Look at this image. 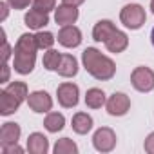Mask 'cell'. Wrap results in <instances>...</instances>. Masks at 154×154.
I'll list each match as a JSON object with an SVG mask.
<instances>
[{"label":"cell","instance_id":"cell-1","mask_svg":"<svg viewBox=\"0 0 154 154\" xmlns=\"http://www.w3.org/2000/svg\"><path fill=\"white\" fill-rule=\"evenodd\" d=\"M82 65L94 80L107 82L116 74V63L96 47H87L82 53Z\"/></svg>","mask_w":154,"mask_h":154},{"label":"cell","instance_id":"cell-2","mask_svg":"<svg viewBox=\"0 0 154 154\" xmlns=\"http://www.w3.org/2000/svg\"><path fill=\"white\" fill-rule=\"evenodd\" d=\"M36 51H38V45H36L35 35H31V33L20 35V38L15 44L13 69L22 76L31 74L35 69V63H36Z\"/></svg>","mask_w":154,"mask_h":154},{"label":"cell","instance_id":"cell-3","mask_svg":"<svg viewBox=\"0 0 154 154\" xmlns=\"http://www.w3.org/2000/svg\"><path fill=\"white\" fill-rule=\"evenodd\" d=\"M120 22L131 29V31H138L145 26L147 22V13L143 9V6L140 4H127L120 9Z\"/></svg>","mask_w":154,"mask_h":154},{"label":"cell","instance_id":"cell-4","mask_svg":"<svg viewBox=\"0 0 154 154\" xmlns=\"http://www.w3.org/2000/svg\"><path fill=\"white\" fill-rule=\"evenodd\" d=\"M131 85L138 93L154 91V71L147 65H138L131 72Z\"/></svg>","mask_w":154,"mask_h":154},{"label":"cell","instance_id":"cell-5","mask_svg":"<svg viewBox=\"0 0 154 154\" xmlns=\"http://www.w3.org/2000/svg\"><path fill=\"white\" fill-rule=\"evenodd\" d=\"M116 143H118V138L111 127H100L93 134V147H94V150H98L102 154L112 152L116 149Z\"/></svg>","mask_w":154,"mask_h":154},{"label":"cell","instance_id":"cell-6","mask_svg":"<svg viewBox=\"0 0 154 154\" xmlns=\"http://www.w3.org/2000/svg\"><path fill=\"white\" fill-rule=\"evenodd\" d=\"M56 98L63 109H72L80 102V87L72 82H63L56 87Z\"/></svg>","mask_w":154,"mask_h":154},{"label":"cell","instance_id":"cell-7","mask_svg":"<svg viewBox=\"0 0 154 154\" xmlns=\"http://www.w3.org/2000/svg\"><path fill=\"white\" fill-rule=\"evenodd\" d=\"M105 111L111 114V116H125L129 111H131V98L125 94V93H112L109 98H107V103H105Z\"/></svg>","mask_w":154,"mask_h":154},{"label":"cell","instance_id":"cell-8","mask_svg":"<svg viewBox=\"0 0 154 154\" xmlns=\"http://www.w3.org/2000/svg\"><path fill=\"white\" fill-rule=\"evenodd\" d=\"M27 105L33 112L47 114L49 111H53V98L47 91H33L27 96Z\"/></svg>","mask_w":154,"mask_h":154},{"label":"cell","instance_id":"cell-9","mask_svg":"<svg viewBox=\"0 0 154 154\" xmlns=\"http://www.w3.org/2000/svg\"><path fill=\"white\" fill-rule=\"evenodd\" d=\"M58 44L62 47H67V49H74V47H78L82 44V31L80 27H76L74 24L71 26H62L60 31H58V36H56Z\"/></svg>","mask_w":154,"mask_h":154},{"label":"cell","instance_id":"cell-10","mask_svg":"<svg viewBox=\"0 0 154 154\" xmlns=\"http://www.w3.org/2000/svg\"><path fill=\"white\" fill-rule=\"evenodd\" d=\"M22 136V127L17 122H4L0 127V147L18 143Z\"/></svg>","mask_w":154,"mask_h":154},{"label":"cell","instance_id":"cell-11","mask_svg":"<svg viewBox=\"0 0 154 154\" xmlns=\"http://www.w3.org/2000/svg\"><path fill=\"white\" fill-rule=\"evenodd\" d=\"M80 17V11L76 6H69V4H60L56 9H54V22L58 26H71V24H76Z\"/></svg>","mask_w":154,"mask_h":154},{"label":"cell","instance_id":"cell-12","mask_svg":"<svg viewBox=\"0 0 154 154\" xmlns=\"http://www.w3.org/2000/svg\"><path fill=\"white\" fill-rule=\"evenodd\" d=\"M26 149L29 154H47L49 152V140L44 132H31L27 136Z\"/></svg>","mask_w":154,"mask_h":154},{"label":"cell","instance_id":"cell-13","mask_svg":"<svg viewBox=\"0 0 154 154\" xmlns=\"http://www.w3.org/2000/svg\"><path fill=\"white\" fill-rule=\"evenodd\" d=\"M71 127H72V131H74L76 134L84 136V134H87V132L93 131L94 120H93L91 114H87V112H84V111H78V112L71 118Z\"/></svg>","mask_w":154,"mask_h":154},{"label":"cell","instance_id":"cell-14","mask_svg":"<svg viewBox=\"0 0 154 154\" xmlns=\"http://www.w3.org/2000/svg\"><path fill=\"white\" fill-rule=\"evenodd\" d=\"M24 24L33 31H40L49 24V13H44V11H38L35 8H31L24 15Z\"/></svg>","mask_w":154,"mask_h":154},{"label":"cell","instance_id":"cell-15","mask_svg":"<svg viewBox=\"0 0 154 154\" xmlns=\"http://www.w3.org/2000/svg\"><path fill=\"white\" fill-rule=\"evenodd\" d=\"M116 24L112 20H98L93 27V40L94 42H102L105 44L114 33H116Z\"/></svg>","mask_w":154,"mask_h":154},{"label":"cell","instance_id":"cell-16","mask_svg":"<svg viewBox=\"0 0 154 154\" xmlns=\"http://www.w3.org/2000/svg\"><path fill=\"white\" fill-rule=\"evenodd\" d=\"M78 69H80V65H78L76 56L71 54V53H65V54H62V60H60V65H58L56 72L62 78H72V76L78 74Z\"/></svg>","mask_w":154,"mask_h":154},{"label":"cell","instance_id":"cell-17","mask_svg":"<svg viewBox=\"0 0 154 154\" xmlns=\"http://www.w3.org/2000/svg\"><path fill=\"white\" fill-rule=\"evenodd\" d=\"M20 105H22V102L17 96H13L9 91H6V89L0 91V114H2V116L15 114L20 109Z\"/></svg>","mask_w":154,"mask_h":154},{"label":"cell","instance_id":"cell-18","mask_svg":"<svg viewBox=\"0 0 154 154\" xmlns=\"http://www.w3.org/2000/svg\"><path fill=\"white\" fill-rule=\"evenodd\" d=\"M127 47H129V35L125 31H120V29H116V33L105 42V49L109 53H114V54L123 53Z\"/></svg>","mask_w":154,"mask_h":154},{"label":"cell","instance_id":"cell-19","mask_svg":"<svg viewBox=\"0 0 154 154\" xmlns=\"http://www.w3.org/2000/svg\"><path fill=\"white\" fill-rule=\"evenodd\" d=\"M84 100H85V105L89 109H102L107 103V94L100 87H91V89H87Z\"/></svg>","mask_w":154,"mask_h":154},{"label":"cell","instance_id":"cell-20","mask_svg":"<svg viewBox=\"0 0 154 154\" xmlns=\"http://www.w3.org/2000/svg\"><path fill=\"white\" fill-rule=\"evenodd\" d=\"M44 127L47 132L51 134H56L60 132L63 127H65V116L62 112H56V111H49L44 118Z\"/></svg>","mask_w":154,"mask_h":154},{"label":"cell","instance_id":"cell-21","mask_svg":"<svg viewBox=\"0 0 154 154\" xmlns=\"http://www.w3.org/2000/svg\"><path fill=\"white\" fill-rule=\"evenodd\" d=\"M78 150L80 149H78V145H76V141L71 140V138H67V136L56 140V143L53 147L54 154H78Z\"/></svg>","mask_w":154,"mask_h":154},{"label":"cell","instance_id":"cell-22","mask_svg":"<svg viewBox=\"0 0 154 154\" xmlns=\"http://www.w3.org/2000/svg\"><path fill=\"white\" fill-rule=\"evenodd\" d=\"M60 60H62V53L56 51V49H47L44 53V58H42V63L47 71H56L58 65H60Z\"/></svg>","mask_w":154,"mask_h":154},{"label":"cell","instance_id":"cell-23","mask_svg":"<svg viewBox=\"0 0 154 154\" xmlns=\"http://www.w3.org/2000/svg\"><path fill=\"white\" fill-rule=\"evenodd\" d=\"M35 40H36L38 49H44V51L51 49V47L54 45V42H56L54 35H53L51 31H44V29H40V31L35 33Z\"/></svg>","mask_w":154,"mask_h":154},{"label":"cell","instance_id":"cell-24","mask_svg":"<svg viewBox=\"0 0 154 154\" xmlns=\"http://www.w3.org/2000/svg\"><path fill=\"white\" fill-rule=\"evenodd\" d=\"M35 9L38 11H44V13H51L56 9V0H33L31 4Z\"/></svg>","mask_w":154,"mask_h":154},{"label":"cell","instance_id":"cell-25","mask_svg":"<svg viewBox=\"0 0 154 154\" xmlns=\"http://www.w3.org/2000/svg\"><path fill=\"white\" fill-rule=\"evenodd\" d=\"M13 54H15V49L9 45V42L6 38V31L2 29V60H4V63H8Z\"/></svg>","mask_w":154,"mask_h":154},{"label":"cell","instance_id":"cell-26","mask_svg":"<svg viewBox=\"0 0 154 154\" xmlns=\"http://www.w3.org/2000/svg\"><path fill=\"white\" fill-rule=\"evenodd\" d=\"M6 2L11 6V9H15V11H20V9H26V8H29V4H33V0H6Z\"/></svg>","mask_w":154,"mask_h":154},{"label":"cell","instance_id":"cell-27","mask_svg":"<svg viewBox=\"0 0 154 154\" xmlns=\"http://www.w3.org/2000/svg\"><path fill=\"white\" fill-rule=\"evenodd\" d=\"M0 150H2L4 154H24L27 149L20 147L18 143H13V145H6V147H0Z\"/></svg>","mask_w":154,"mask_h":154},{"label":"cell","instance_id":"cell-28","mask_svg":"<svg viewBox=\"0 0 154 154\" xmlns=\"http://www.w3.org/2000/svg\"><path fill=\"white\" fill-rule=\"evenodd\" d=\"M143 149H145L147 154H154V131L145 138V141H143Z\"/></svg>","mask_w":154,"mask_h":154},{"label":"cell","instance_id":"cell-29","mask_svg":"<svg viewBox=\"0 0 154 154\" xmlns=\"http://www.w3.org/2000/svg\"><path fill=\"white\" fill-rule=\"evenodd\" d=\"M0 9H2V17H0V22H6V20H8V15H9L11 6L4 0V2H0Z\"/></svg>","mask_w":154,"mask_h":154},{"label":"cell","instance_id":"cell-30","mask_svg":"<svg viewBox=\"0 0 154 154\" xmlns=\"http://www.w3.org/2000/svg\"><path fill=\"white\" fill-rule=\"evenodd\" d=\"M2 69H4V72H2V84H8L9 82V74H11V67H9V63H4Z\"/></svg>","mask_w":154,"mask_h":154},{"label":"cell","instance_id":"cell-31","mask_svg":"<svg viewBox=\"0 0 154 154\" xmlns=\"http://www.w3.org/2000/svg\"><path fill=\"white\" fill-rule=\"evenodd\" d=\"M84 2H85V0H62V4H69V6H76V8L82 6Z\"/></svg>","mask_w":154,"mask_h":154},{"label":"cell","instance_id":"cell-32","mask_svg":"<svg viewBox=\"0 0 154 154\" xmlns=\"http://www.w3.org/2000/svg\"><path fill=\"white\" fill-rule=\"evenodd\" d=\"M150 42H152V47H154V27H152V31H150Z\"/></svg>","mask_w":154,"mask_h":154},{"label":"cell","instance_id":"cell-33","mask_svg":"<svg viewBox=\"0 0 154 154\" xmlns=\"http://www.w3.org/2000/svg\"><path fill=\"white\" fill-rule=\"evenodd\" d=\"M150 11H152V15H154V0H150Z\"/></svg>","mask_w":154,"mask_h":154}]
</instances>
